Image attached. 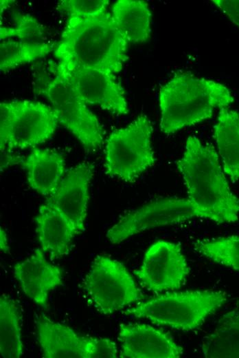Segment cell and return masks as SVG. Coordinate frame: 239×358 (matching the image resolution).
I'll use <instances>...</instances> for the list:
<instances>
[{
  "mask_svg": "<svg viewBox=\"0 0 239 358\" xmlns=\"http://www.w3.org/2000/svg\"><path fill=\"white\" fill-rule=\"evenodd\" d=\"M128 45L107 11L87 18L67 17L54 54L65 69L91 67L115 74L128 59Z\"/></svg>",
  "mask_w": 239,
  "mask_h": 358,
  "instance_id": "1",
  "label": "cell"
},
{
  "mask_svg": "<svg viewBox=\"0 0 239 358\" xmlns=\"http://www.w3.org/2000/svg\"><path fill=\"white\" fill-rule=\"evenodd\" d=\"M177 166L185 182L188 199L201 218L218 224L235 222L239 218V199L231 191L215 147L190 136Z\"/></svg>",
  "mask_w": 239,
  "mask_h": 358,
  "instance_id": "2",
  "label": "cell"
},
{
  "mask_svg": "<svg viewBox=\"0 0 239 358\" xmlns=\"http://www.w3.org/2000/svg\"><path fill=\"white\" fill-rule=\"evenodd\" d=\"M234 101L230 90L219 82L177 72L159 89L160 129L172 134L211 118L216 109L227 107Z\"/></svg>",
  "mask_w": 239,
  "mask_h": 358,
  "instance_id": "3",
  "label": "cell"
},
{
  "mask_svg": "<svg viewBox=\"0 0 239 358\" xmlns=\"http://www.w3.org/2000/svg\"><path fill=\"white\" fill-rule=\"evenodd\" d=\"M227 302V295L222 291L172 292L141 302L126 309L124 314L148 319L157 325L190 331L202 325Z\"/></svg>",
  "mask_w": 239,
  "mask_h": 358,
  "instance_id": "4",
  "label": "cell"
},
{
  "mask_svg": "<svg viewBox=\"0 0 239 358\" xmlns=\"http://www.w3.org/2000/svg\"><path fill=\"white\" fill-rule=\"evenodd\" d=\"M153 128L144 114L124 127L113 130L105 145L106 174L132 182L155 162L151 146Z\"/></svg>",
  "mask_w": 239,
  "mask_h": 358,
  "instance_id": "5",
  "label": "cell"
},
{
  "mask_svg": "<svg viewBox=\"0 0 239 358\" xmlns=\"http://www.w3.org/2000/svg\"><path fill=\"white\" fill-rule=\"evenodd\" d=\"M40 92L50 102L58 123L69 131L85 150L94 151L103 144V129L71 84L66 71L57 66L54 77Z\"/></svg>",
  "mask_w": 239,
  "mask_h": 358,
  "instance_id": "6",
  "label": "cell"
},
{
  "mask_svg": "<svg viewBox=\"0 0 239 358\" xmlns=\"http://www.w3.org/2000/svg\"><path fill=\"white\" fill-rule=\"evenodd\" d=\"M82 288L89 304L102 315L113 314L144 297L124 264L105 255L94 258Z\"/></svg>",
  "mask_w": 239,
  "mask_h": 358,
  "instance_id": "7",
  "label": "cell"
},
{
  "mask_svg": "<svg viewBox=\"0 0 239 358\" xmlns=\"http://www.w3.org/2000/svg\"><path fill=\"white\" fill-rule=\"evenodd\" d=\"M193 218H201V215L188 198H157L124 215L109 229L106 237L116 244L144 231L179 224Z\"/></svg>",
  "mask_w": 239,
  "mask_h": 358,
  "instance_id": "8",
  "label": "cell"
},
{
  "mask_svg": "<svg viewBox=\"0 0 239 358\" xmlns=\"http://www.w3.org/2000/svg\"><path fill=\"white\" fill-rule=\"evenodd\" d=\"M190 272L181 246L159 240L146 251L142 264L134 271L140 284L153 292L181 288Z\"/></svg>",
  "mask_w": 239,
  "mask_h": 358,
  "instance_id": "9",
  "label": "cell"
},
{
  "mask_svg": "<svg viewBox=\"0 0 239 358\" xmlns=\"http://www.w3.org/2000/svg\"><path fill=\"white\" fill-rule=\"evenodd\" d=\"M62 68L75 90L87 105H98L117 116L128 114L124 90L114 74L91 67Z\"/></svg>",
  "mask_w": 239,
  "mask_h": 358,
  "instance_id": "10",
  "label": "cell"
},
{
  "mask_svg": "<svg viewBox=\"0 0 239 358\" xmlns=\"http://www.w3.org/2000/svg\"><path fill=\"white\" fill-rule=\"evenodd\" d=\"M93 171V165L88 162L70 168L56 192L46 199V202L53 205L72 224L77 234L85 230L89 189Z\"/></svg>",
  "mask_w": 239,
  "mask_h": 358,
  "instance_id": "11",
  "label": "cell"
},
{
  "mask_svg": "<svg viewBox=\"0 0 239 358\" xmlns=\"http://www.w3.org/2000/svg\"><path fill=\"white\" fill-rule=\"evenodd\" d=\"M58 123L52 107L38 101H19L7 147L24 149L41 145L53 136Z\"/></svg>",
  "mask_w": 239,
  "mask_h": 358,
  "instance_id": "12",
  "label": "cell"
},
{
  "mask_svg": "<svg viewBox=\"0 0 239 358\" xmlns=\"http://www.w3.org/2000/svg\"><path fill=\"white\" fill-rule=\"evenodd\" d=\"M118 340L122 358H179L183 353L168 334L145 324H121Z\"/></svg>",
  "mask_w": 239,
  "mask_h": 358,
  "instance_id": "13",
  "label": "cell"
},
{
  "mask_svg": "<svg viewBox=\"0 0 239 358\" xmlns=\"http://www.w3.org/2000/svg\"><path fill=\"white\" fill-rule=\"evenodd\" d=\"M13 274L25 295L45 309L49 293L63 284L61 270L47 260L41 249L15 264Z\"/></svg>",
  "mask_w": 239,
  "mask_h": 358,
  "instance_id": "14",
  "label": "cell"
},
{
  "mask_svg": "<svg viewBox=\"0 0 239 358\" xmlns=\"http://www.w3.org/2000/svg\"><path fill=\"white\" fill-rule=\"evenodd\" d=\"M38 344L45 358H89L90 337L41 314L35 321Z\"/></svg>",
  "mask_w": 239,
  "mask_h": 358,
  "instance_id": "15",
  "label": "cell"
},
{
  "mask_svg": "<svg viewBox=\"0 0 239 358\" xmlns=\"http://www.w3.org/2000/svg\"><path fill=\"white\" fill-rule=\"evenodd\" d=\"M21 163L31 189L46 198L56 192L65 174L64 156L50 149L35 148Z\"/></svg>",
  "mask_w": 239,
  "mask_h": 358,
  "instance_id": "16",
  "label": "cell"
},
{
  "mask_svg": "<svg viewBox=\"0 0 239 358\" xmlns=\"http://www.w3.org/2000/svg\"><path fill=\"white\" fill-rule=\"evenodd\" d=\"M36 232L41 249L51 260L67 255L77 232L72 224L53 205H41L36 217Z\"/></svg>",
  "mask_w": 239,
  "mask_h": 358,
  "instance_id": "17",
  "label": "cell"
},
{
  "mask_svg": "<svg viewBox=\"0 0 239 358\" xmlns=\"http://www.w3.org/2000/svg\"><path fill=\"white\" fill-rule=\"evenodd\" d=\"M111 14L128 43H142L150 38L152 12L146 1L118 0L112 6Z\"/></svg>",
  "mask_w": 239,
  "mask_h": 358,
  "instance_id": "18",
  "label": "cell"
},
{
  "mask_svg": "<svg viewBox=\"0 0 239 358\" xmlns=\"http://www.w3.org/2000/svg\"><path fill=\"white\" fill-rule=\"evenodd\" d=\"M214 136L223 162L224 173L239 179V110L220 109Z\"/></svg>",
  "mask_w": 239,
  "mask_h": 358,
  "instance_id": "19",
  "label": "cell"
},
{
  "mask_svg": "<svg viewBox=\"0 0 239 358\" xmlns=\"http://www.w3.org/2000/svg\"><path fill=\"white\" fill-rule=\"evenodd\" d=\"M207 358H239V310L224 314L214 330L201 342Z\"/></svg>",
  "mask_w": 239,
  "mask_h": 358,
  "instance_id": "20",
  "label": "cell"
},
{
  "mask_svg": "<svg viewBox=\"0 0 239 358\" xmlns=\"http://www.w3.org/2000/svg\"><path fill=\"white\" fill-rule=\"evenodd\" d=\"M21 314L16 301L3 293L0 297V351L5 358H19L23 354Z\"/></svg>",
  "mask_w": 239,
  "mask_h": 358,
  "instance_id": "21",
  "label": "cell"
},
{
  "mask_svg": "<svg viewBox=\"0 0 239 358\" xmlns=\"http://www.w3.org/2000/svg\"><path fill=\"white\" fill-rule=\"evenodd\" d=\"M48 43H28L8 39L0 44V71L5 72L47 55L54 50Z\"/></svg>",
  "mask_w": 239,
  "mask_h": 358,
  "instance_id": "22",
  "label": "cell"
},
{
  "mask_svg": "<svg viewBox=\"0 0 239 358\" xmlns=\"http://www.w3.org/2000/svg\"><path fill=\"white\" fill-rule=\"evenodd\" d=\"M194 246L208 260L239 271V235L198 240Z\"/></svg>",
  "mask_w": 239,
  "mask_h": 358,
  "instance_id": "23",
  "label": "cell"
},
{
  "mask_svg": "<svg viewBox=\"0 0 239 358\" xmlns=\"http://www.w3.org/2000/svg\"><path fill=\"white\" fill-rule=\"evenodd\" d=\"M12 19L14 26L0 27V39L5 40L9 37H16L19 41L28 43H43L45 34L44 26L38 21L29 14L14 12Z\"/></svg>",
  "mask_w": 239,
  "mask_h": 358,
  "instance_id": "24",
  "label": "cell"
},
{
  "mask_svg": "<svg viewBox=\"0 0 239 358\" xmlns=\"http://www.w3.org/2000/svg\"><path fill=\"white\" fill-rule=\"evenodd\" d=\"M107 0H62L58 2L57 10L67 17H91L108 11Z\"/></svg>",
  "mask_w": 239,
  "mask_h": 358,
  "instance_id": "25",
  "label": "cell"
},
{
  "mask_svg": "<svg viewBox=\"0 0 239 358\" xmlns=\"http://www.w3.org/2000/svg\"><path fill=\"white\" fill-rule=\"evenodd\" d=\"M19 101L1 102L0 103V148L5 152L17 116Z\"/></svg>",
  "mask_w": 239,
  "mask_h": 358,
  "instance_id": "26",
  "label": "cell"
},
{
  "mask_svg": "<svg viewBox=\"0 0 239 358\" xmlns=\"http://www.w3.org/2000/svg\"><path fill=\"white\" fill-rule=\"evenodd\" d=\"M118 357L117 347L108 338L90 337L89 358H115Z\"/></svg>",
  "mask_w": 239,
  "mask_h": 358,
  "instance_id": "27",
  "label": "cell"
},
{
  "mask_svg": "<svg viewBox=\"0 0 239 358\" xmlns=\"http://www.w3.org/2000/svg\"><path fill=\"white\" fill-rule=\"evenodd\" d=\"M212 2L217 6L231 21L239 26V0H213Z\"/></svg>",
  "mask_w": 239,
  "mask_h": 358,
  "instance_id": "28",
  "label": "cell"
},
{
  "mask_svg": "<svg viewBox=\"0 0 239 358\" xmlns=\"http://www.w3.org/2000/svg\"><path fill=\"white\" fill-rule=\"evenodd\" d=\"M0 248L1 251L4 253H7L9 251V246L7 235L4 230L2 229H1L0 234Z\"/></svg>",
  "mask_w": 239,
  "mask_h": 358,
  "instance_id": "29",
  "label": "cell"
},
{
  "mask_svg": "<svg viewBox=\"0 0 239 358\" xmlns=\"http://www.w3.org/2000/svg\"><path fill=\"white\" fill-rule=\"evenodd\" d=\"M0 13L1 17L3 11L8 8L12 3H13L14 1H8V0H1L0 1Z\"/></svg>",
  "mask_w": 239,
  "mask_h": 358,
  "instance_id": "30",
  "label": "cell"
}]
</instances>
